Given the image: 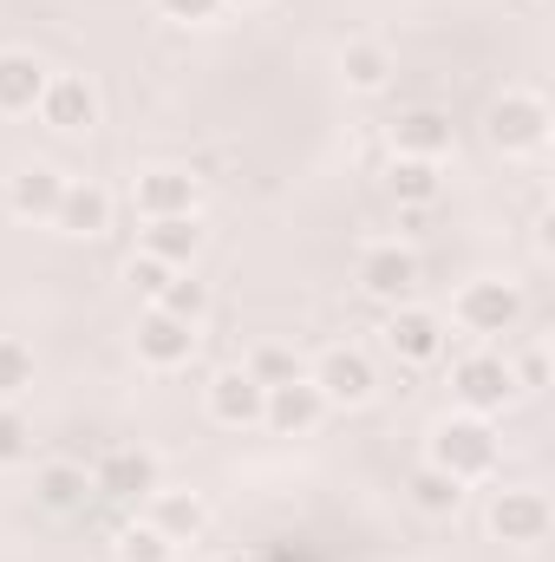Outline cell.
<instances>
[{
  "label": "cell",
  "mask_w": 555,
  "mask_h": 562,
  "mask_svg": "<svg viewBox=\"0 0 555 562\" xmlns=\"http://www.w3.org/2000/svg\"><path fill=\"white\" fill-rule=\"evenodd\" d=\"M497 458H503V431L497 419H477V413H444V419L424 431V464H438L444 477H457L464 491L471 484H490L497 477Z\"/></svg>",
  "instance_id": "obj_1"
},
{
  "label": "cell",
  "mask_w": 555,
  "mask_h": 562,
  "mask_svg": "<svg viewBox=\"0 0 555 562\" xmlns=\"http://www.w3.org/2000/svg\"><path fill=\"white\" fill-rule=\"evenodd\" d=\"M523 314H530V301H523V288L510 276H471L457 294H451V327L457 334H471L477 347H497L503 334H517L523 327Z\"/></svg>",
  "instance_id": "obj_2"
},
{
  "label": "cell",
  "mask_w": 555,
  "mask_h": 562,
  "mask_svg": "<svg viewBox=\"0 0 555 562\" xmlns=\"http://www.w3.org/2000/svg\"><path fill=\"white\" fill-rule=\"evenodd\" d=\"M555 138V112L543 92H523V86H510V92H497L490 99V112H484V144L497 150V157H510V164H523V157H543Z\"/></svg>",
  "instance_id": "obj_3"
},
{
  "label": "cell",
  "mask_w": 555,
  "mask_h": 562,
  "mask_svg": "<svg viewBox=\"0 0 555 562\" xmlns=\"http://www.w3.org/2000/svg\"><path fill=\"white\" fill-rule=\"evenodd\" d=\"M307 380L320 386L327 413H360V406L380 400V360H373L360 340H333V347H320L314 367H307Z\"/></svg>",
  "instance_id": "obj_4"
},
{
  "label": "cell",
  "mask_w": 555,
  "mask_h": 562,
  "mask_svg": "<svg viewBox=\"0 0 555 562\" xmlns=\"http://www.w3.org/2000/svg\"><path fill=\"white\" fill-rule=\"evenodd\" d=\"M484 530L497 543H510V550H543L555 530L550 491H536V484H497L490 504H484Z\"/></svg>",
  "instance_id": "obj_5"
},
{
  "label": "cell",
  "mask_w": 555,
  "mask_h": 562,
  "mask_svg": "<svg viewBox=\"0 0 555 562\" xmlns=\"http://www.w3.org/2000/svg\"><path fill=\"white\" fill-rule=\"evenodd\" d=\"M510 400H523L517 380H510V353H497V347H471V353L451 360V406H457V413L497 419Z\"/></svg>",
  "instance_id": "obj_6"
},
{
  "label": "cell",
  "mask_w": 555,
  "mask_h": 562,
  "mask_svg": "<svg viewBox=\"0 0 555 562\" xmlns=\"http://www.w3.org/2000/svg\"><path fill=\"white\" fill-rule=\"evenodd\" d=\"M353 288L373 301V307H406L418 301V288H424V262H418L412 243H366L360 249V262H353Z\"/></svg>",
  "instance_id": "obj_7"
},
{
  "label": "cell",
  "mask_w": 555,
  "mask_h": 562,
  "mask_svg": "<svg viewBox=\"0 0 555 562\" xmlns=\"http://www.w3.org/2000/svg\"><path fill=\"white\" fill-rule=\"evenodd\" d=\"M380 347L399 360V367H444L451 360V321L424 301H406V307H386V327H380Z\"/></svg>",
  "instance_id": "obj_8"
},
{
  "label": "cell",
  "mask_w": 555,
  "mask_h": 562,
  "mask_svg": "<svg viewBox=\"0 0 555 562\" xmlns=\"http://www.w3.org/2000/svg\"><path fill=\"white\" fill-rule=\"evenodd\" d=\"M39 125L59 132V138H92L105 125V99L86 72H53L46 79V99H39Z\"/></svg>",
  "instance_id": "obj_9"
},
{
  "label": "cell",
  "mask_w": 555,
  "mask_h": 562,
  "mask_svg": "<svg viewBox=\"0 0 555 562\" xmlns=\"http://www.w3.org/2000/svg\"><path fill=\"white\" fill-rule=\"evenodd\" d=\"M196 347H203V327H190V321H177L163 307H144L138 327H132V353L150 373H183L196 360Z\"/></svg>",
  "instance_id": "obj_10"
},
{
  "label": "cell",
  "mask_w": 555,
  "mask_h": 562,
  "mask_svg": "<svg viewBox=\"0 0 555 562\" xmlns=\"http://www.w3.org/2000/svg\"><path fill=\"white\" fill-rule=\"evenodd\" d=\"M59 196H66V170H59V164H46V157L13 164V170H7V183H0V203H7V216H13V223H46V229H53Z\"/></svg>",
  "instance_id": "obj_11"
},
{
  "label": "cell",
  "mask_w": 555,
  "mask_h": 562,
  "mask_svg": "<svg viewBox=\"0 0 555 562\" xmlns=\"http://www.w3.org/2000/svg\"><path fill=\"white\" fill-rule=\"evenodd\" d=\"M196 203H203V183H196V170H183V164H150V170L132 177V210H138V223L196 216Z\"/></svg>",
  "instance_id": "obj_12"
},
{
  "label": "cell",
  "mask_w": 555,
  "mask_h": 562,
  "mask_svg": "<svg viewBox=\"0 0 555 562\" xmlns=\"http://www.w3.org/2000/svg\"><path fill=\"white\" fill-rule=\"evenodd\" d=\"M157 484H163V464L144 445H112L92 464V497H112V504H144Z\"/></svg>",
  "instance_id": "obj_13"
},
{
  "label": "cell",
  "mask_w": 555,
  "mask_h": 562,
  "mask_svg": "<svg viewBox=\"0 0 555 562\" xmlns=\"http://www.w3.org/2000/svg\"><path fill=\"white\" fill-rule=\"evenodd\" d=\"M262 400H269V386H256L242 373V360L236 367H216L209 386H203V413H209V425H223V431H256L262 425Z\"/></svg>",
  "instance_id": "obj_14"
},
{
  "label": "cell",
  "mask_w": 555,
  "mask_h": 562,
  "mask_svg": "<svg viewBox=\"0 0 555 562\" xmlns=\"http://www.w3.org/2000/svg\"><path fill=\"white\" fill-rule=\"evenodd\" d=\"M138 517L157 530V537H170L177 550H190V543L209 537V504H203L196 491H170V484H157V491L138 504Z\"/></svg>",
  "instance_id": "obj_15"
},
{
  "label": "cell",
  "mask_w": 555,
  "mask_h": 562,
  "mask_svg": "<svg viewBox=\"0 0 555 562\" xmlns=\"http://www.w3.org/2000/svg\"><path fill=\"white\" fill-rule=\"evenodd\" d=\"M112 216H118V196H112L105 183H92V177H66V196H59V210H53V229H59V236L92 243V236L112 229Z\"/></svg>",
  "instance_id": "obj_16"
},
{
  "label": "cell",
  "mask_w": 555,
  "mask_h": 562,
  "mask_svg": "<svg viewBox=\"0 0 555 562\" xmlns=\"http://www.w3.org/2000/svg\"><path fill=\"white\" fill-rule=\"evenodd\" d=\"M320 419H327V400H320V386L307 373L269 386V400H262V431H275V438H307Z\"/></svg>",
  "instance_id": "obj_17"
},
{
  "label": "cell",
  "mask_w": 555,
  "mask_h": 562,
  "mask_svg": "<svg viewBox=\"0 0 555 562\" xmlns=\"http://www.w3.org/2000/svg\"><path fill=\"white\" fill-rule=\"evenodd\" d=\"M46 79H53V66H46L39 53H26V46H0V119H26V112H39Z\"/></svg>",
  "instance_id": "obj_18"
},
{
  "label": "cell",
  "mask_w": 555,
  "mask_h": 562,
  "mask_svg": "<svg viewBox=\"0 0 555 562\" xmlns=\"http://www.w3.org/2000/svg\"><path fill=\"white\" fill-rule=\"evenodd\" d=\"M451 112H438V105H406L399 119H393V157H424V164H444L451 157Z\"/></svg>",
  "instance_id": "obj_19"
},
{
  "label": "cell",
  "mask_w": 555,
  "mask_h": 562,
  "mask_svg": "<svg viewBox=\"0 0 555 562\" xmlns=\"http://www.w3.org/2000/svg\"><path fill=\"white\" fill-rule=\"evenodd\" d=\"M33 504H39L46 517H79V510L92 504V471L72 464V458H46V464H33Z\"/></svg>",
  "instance_id": "obj_20"
},
{
  "label": "cell",
  "mask_w": 555,
  "mask_h": 562,
  "mask_svg": "<svg viewBox=\"0 0 555 562\" xmlns=\"http://www.w3.org/2000/svg\"><path fill=\"white\" fill-rule=\"evenodd\" d=\"M333 66H340V86H347L353 99H380V92L393 86V72H399V59H393L386 40H347Z\"/></svg>",
  "instance_id": "obj_21"
},
{
  "label": "cell",
  "mask_w": 555,
  "mask_h": 562,
  "mask_svg": "<svg viewBox=\"0 0 555 562\" xmlns=\"http://www.w3.org/2000/svg\"><path fill=\"white\" fill-rule=\"evenodd\" d=\"M138 256L163 262V269H196V256H203V223H196V216H157V223H144Z\"/></svg>",
  "instance_id": "obj_22"
},
{
  "label": "cell",
  "mask_w": 555,
  "mask_h": 562,
  "mask_svg": "<svg viewBox=\"0 0 555 562\" xmlns=\"http://www.w3.org/2000/svg\"><path fill=\"white\" fill-rule=\"evenodd\" d=\"M386 196L399 210H431L444 196V164H424V157H393L386 164Z\"/></svg>",
  "instance_id": "obj_23"
},
{
  "label": "cell",
  "mask_w": 555,
  "mask_h": 562,
  "mask_svg": "<svg viewBox=\"0 0 555 562\" xmlns=\"http://www.w3.org/2000/svg\"><path fill=\"white\" fill-rule=\"evenodd\" d=\"M406 504H412L418 517H457V510H464V484H457V477H444L438 464H424V458H418L412 477H406Z\"/></svg>",
  "instance_id": "obj_24"
},
{
  "label": "cell",
  "mask_w": 555,
  "mask_h": 562,
  "mask_svg": "<svg viewBox=\"0 0 555 562\" xmlns=\"http://www.w3.org/2000/svg\"><path fill=\"white\" fill-rule=\"evenodd\" d=\"M150 307H163V314H177V321L203 327V321H209V281H196V269H177V276L163 281V294H157Z\"/></svg>",
  "instance_id": "obj_25"
},
{
  "label": "cell",
  "mask_w": 555,
  "mask_h": 562,
  "mask_svg": "<svg viewBox=\"0 0 555 562\" xmlns=\"http://www.w3.org/2000/svg\"><path fill=\"white\" fill-rule=\"evenodd\" d=\"M33 380H39L33 347H26V340H13V334H0V406H20V400L33 393Z\"/></svg>",
  "instance_id": "obj_26"
},
{
  "label": "cell",
  "mask_w": 555,
  "mask_h": 562,
  "mask_svg": "<svg viewBox=\"0 0 555 562\" xmlns=\"http://www.w3.org/2000/svg\"><path fill=\"white\" fill-rule=\"evenodd\" d=\"M112 562H183V550L170 537H157L144 517H132L118 537H112Z\"/></svg>",
  "instance_id": "obj_27"
},
{
  "label": "cell",
  "mask_w": 555,
  "mask_h": 562,
  "mask_svg": "<svg viewBox=\"0 0 555 562\" xmlns=\"http://www.w3.org/2000/svg\"><path fill=\"white\" fill-rule=\"evenodd\" d=\"M242 373L256 380V386H281V380H294V373H307L287 347H275V340H262V347H249L242 353Z\"/></svg>",
  "instance_id": "obj_28"
},
{
  "label": "cell",
  "mask_w": 555,
  "mask_h": 562,
  "mask_svg": "<svg viewBox=\"0 0 555 562\" xmlns=\"http://www.w3.org/2000/svg\"><path fill=\"white\" fill-rule=\"evenodd\" d=\"M33 458V419L20 406H0V471H20Z\"/></svg>",
  "instance_id": "obj_29"
},
{
  "label": "cell",
  "mask_w": 555,
  "mask_h": 562,
  "mask_svg": "<svg viewBox=\"0 0 555 562\" xmlns=\"http://www.w3.org/2000/svg\"><path fill=\"white\" fill-rule=\"evenodd\" d=\"M510 380H517V393H543V386H550V347H543V340L523 347V353L510 360Z\"/></svg>",
  "instance_id": "obj_30"
},
{
  "label": "cell",
  "mask_w": 555,
  "mask_h": 562,
  "mask_svg": "<svg viewBox=\"0 0 555 562\" xmlns=\"http://www.w3.org/2000/svg\"><path fill=\"white\" fill-rule=\"evenodd\" d=\"M170 26H209L216 13H223V0H150Z\"/></svg>",
  "instance_id": "obj_31"
},
{
  "label": "cell",
  "mask_w": 555,
  "mask_h": 562,
  "mask_svg": "<svg viewBox=\"0 0 555 562\" xmlns=\"http://www.w3.org/2000/svg\"><path fill=\"white\" fill-rule=\"evenodd\" d=\"M170 276H177V269H163V262H150V256H132V262H125V281L144 294V307L163 294V281H170Z\"/></svg>",
  "instance_id": "obj_32"
},
{
  "label": "cell",
  "mask_w": 555,
  "mask_h": 562,
  "mask_svg": "<svg viewBox=\"0 0 555 562\" xmlns=\"http://www.w3.org/2000/svg\"><path fill=\"white\" fill-rule=\"evenodd\" d=\"M269 0H223V13H262Z\"/></svg>",
  "instance_id": "obj_33"
},
{
  "label": "cell",
  "mask_w": 555,
  "mask_h": 562,
  "mask_svg": "<svg viewBox=\"0 0 555 562\" xmlns=\"http://www.w3.org/2000/svg\"><path fill=\"white\" fill-rule=\"evenodd\" d=\"M216 562H262V557H216Z\"/></svg>",
  "instance_id": "obj_34"
}]
</instances>
